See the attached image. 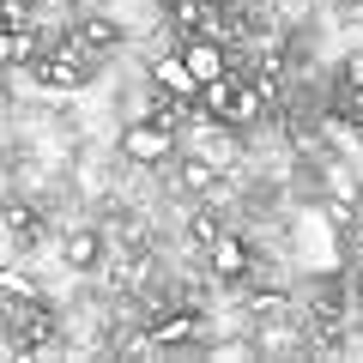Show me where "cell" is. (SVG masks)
<instances>
[{"instance_id":"obj_1","label":"cell","mask_w":363,"mask_h":363,"mask_svg":"<svg viewBox=\"0 0 363 363\" xmlns=\"http://www.w3.org/2000/svg\"><path fill=\"white\" fill-rule=\"evenodd\" d=\"M25 73L37 79L43 91H85L91 79H97V67H91V49H85V43H73V49H49V55H37Z\"/></svg>"},{"instance_id":"obj_2","label":"cell","mask_w":363,"mask_h":363,"mask_svg":"<svg viewBox=\"0 0 363 363\" xmlns=\"http://www.w3.org/2000/svg\"><path fill=\"white\" fill-rule=\"evenodd\" d=\"M121 157L128 164H169L176 157V133L164 116H128L121 121Z\"/></svg>"},{"instance_id":"obj_3","label":"cell","mask_w":363,"mask_h":363,"mask_svg":"<svg viewBox=\"0 0 363 363\" xmlns=\"http://www.w3.org/2000/svg\"><path fill=\"white\" fill-rule=\"evenodd\" d=\"M152 85L157 91H169V97H182V104H200V79H194V67H188V55H164V61H152Z\"/></svg>"},{"instance_id":"obj_4","label":"cell","mask_w":363,"mask_h":363,"mask_svg":"<svg viewBox=\"0 0 363 363\" xmlns=\"http://www.w3.org/2000/svg\"><path fill=\"white\" fill-rule=\"evenodd\" d=\"M248 267H255V255H248V242H242V236H230V230H218V236H212V272H218L224 285H242V279H248Z\"/></svg>"},{"instance_id":"obj_5","label":"cell","mask_w":363,"mask_h":363,"mask_svg":"<svg viewBox=\"0 0 363 363\" xmlns=\"http://www.w3.org/2000/svg\"><path fill=\"white\" fill-rule=\"evenodd\" d=\"M182 55H188V67H194V79L200 85H212V79H230V55H224V43H212V37H188L182 43Z\"/></svg>"},{"instance_id":"obj_6","label":"cell","mask_w":363,"mask_h":363,"mask_svg":"<svg viewBox=\"0 0 363 363\" xmlns=\"http://www.w3.org/2000/svg\"><path fill=\"white\" fill-rule=\"evenodd\" d=\"M61 260H67L73 272L104 267V236H97V230H67V236H61Z\"/></svg>"},{"instance_id":"obj_7","label":"cell","mask_w":363,"mask_h":363,"mask_svg":"<svg viewBox=\"0 0 363 363\" xmlns=\"http://www.w3.org/2000/svg\"><path fill=\"white\" fill-rule=\"evenodd\" d=\"M79 43H85L91 55H109V49H121V43H128V30H121V18L91 13V18H79Z\"/></svg>"},{"instance_id":"obj_8","label":"cell","mask_w":363,"mask_h":363,"mask_svg":"<svg viewBox=\"0 0 363 363\" xmlns=\"http://www.w3.org/2000/svg\"><path fill=\"white\" fill-rule=\"evenodd\" d=\"M37 55H43V49H37V37H30V25H6V37H0V61L25 73Z\"/></svg>"},{"instance_id":"obj_9","label":"cell","mask_w":363,"mask_h":363,"mask_svg":"<svg viewBox=\"0 0 363 363\" xmlns=\"http://www.w3.org/2000/svg\"><path fill=\"white\" fill-rule=\"evenodd\" d=\"M236 97H242V85H230V79H212V85H200V109H206L212 121H230Z\"/></svg>"},{"instance_id":"obj_10","label":"cell","mask_w":363,"mask_h":363,"mask_svg":"<svg viewBox=\"0 0 363 363\" xmlns=\"http://www.w3.org/2000/svg\"><path fill=\"white\" fill-rule=\"evenodd\" d=\"M188 339H200V315H169V321L152 327V345H188Z\"/></svg>"},{"instance_id":"obj_11","label":"cell","mask_w":363,"mask_h":363,"mask_svg":"<svg viewBox=\"0 0 363 363\" xmlns=\"http://www.w3.org/2000/svg\"><path fill=\"white\" fill-rule=\"evenodd\" d=\"M212 182H218V164H212V157H188V164H182V188H188V194H206Z\"/></svg>"},{"instance_id":"obj_12","label":"cell","mask_w":363,"mask_h":363,"mask_svg":"<svg viewBox=\"0 0 363 363\" xmlns=\"http://www.w3.org/2000/svg\"><path fill=\"white\" fill-rule=\"evenodd\" d=\"M260 109H267V91H248L242 85V97H236V109H230L224 128H248V121H260Z\"/></svg>"},{"instance_id":"obj_13","label":"cell","mask_w":363,"mask_h":363,"mask_svg":"<svg viewBox=\"0 0 363 363\" xmlns=\"http://www.w3.org/2000/svg\"><path fill=\"white\" fill-rule=\"evenodd\" d=\"M0 291H6V297H13L18 309H37V291H30V279H25V272H6V279H0Z\"/></svg>"},{"instance_id":"obj_14","label":"cell","mask_w":363,"mask_h":363,"mask_svg":"<svg viewBox=\"0 0 363 363\" xmlns=\"http://www.w3.org/2000/svg\"><path fill=\"white\" fill-rule=\"evenodd\" d=\"M248 309H255V315H279V309H285V297H272V291H260V297H248Z\"/></svg>"},{"instance_id":"obj_15","label":"cell","mask_w":363,"mask_h":363,"mask_svg":"<svg viewBox=\"0 0 363 363\" xmlns=\"http://www.w3.org/2000/svg\"><path fill=\"white\" fill-rule=\"evenodd\" d=\"M345 85H351V91H363V49H357V55H345Z\"/></svg>"},{"instance_id":"obj_16","label":"cell","mask_w":363,"mask_h":363,"mask_svg":"<svg viewBox=\"0 0 363 363\" xmlns=\"http://www.w3.org/2000/svg\"><path fill=\"white\" fill-rule=\"evenodd\" d=\"M6 25H37L30 18V0H6Z\"/></svg>"}]
</instances>
